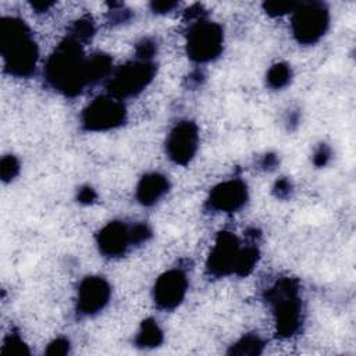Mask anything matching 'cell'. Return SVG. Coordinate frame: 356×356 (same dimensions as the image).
Returning a JSON list of instances; mask_svg holds the SVG:
<instances>
[{"label": "cell", "mask_w": 356, "mask_h": 356, "mask_svg": "<svg viewBox=\"0 0 356 356\" xmlns=\"http://www.w3.org/2000/svg\"><path fill=\"white\" fill-rule=\"evenodd\" d=\"M165 185H167L165 181L159 175L146 177L142 181V185L139 188L142 202L147 203V202H153L154 199H157L165 191Z\"/></svg>", "instance_id": "10"}, {"label": "cell", "mask_w": 356, "mask_h": 356, "mask_svg": "<svg viewBox=\"0 0 356 356\" xmlns=\"http://www.w3.org/2000/svg\"><path fill=\"white\" fill-rule=\"evenodd\" d=\"M107 286L102 280H88L81 291V306L89 313L102 307L107 298Z\"/></svg>", "instance_id": "6"}, {"label": "cell", "mask_w": 356, "mask_h": 356, "mask_svg": "<svg viewBox=\"0 0 356 356\" xmlns=\"http://www.w3.org/2000/svg\"><path fill=\"white\" fill-rule=\"evenodd\" d=\"M127 243V231L121 225H110L102 235V246L108 253H117Z\"/></svg>", "instance_id": "9"}, {"label": "cell", "mask_w": 356, "mask_h": 356, "mask_svg": "<svg viewBox=\"0 0 356 356\" xmlns=\"http://www.w3.org/2000/svg\"><path fill=\"white\" fill-rule=\"evenodd\" d=\"M268 79L275 85V86H281L288 81V70L282 65H275L268 75Z\"/></svg>", "instance_id": "11"}, {"label": "cell", "mask_w": 356, "mask_h": 356, "mask_svg": "<svg viewBox=\"0 0 356 356\" xmlns=\"http://www.w3.org/2000/svg\"><path fill=\"white\" fill-rule=\"evenodd\" d=\"M245 197V191L235 182L227 184L216 191L213 202L218 209H235L238 207Z\"/></svg>", "instance_id": "7"}, {"label": "cell", "mask_w": 356, "mask_h": 356, "mask_svg": "<svg viewBox=\"0 0 356 356\" xmlns=\"http://www.w3.org/2000/svg\"><path fill=\"white\" fill-rule=\"evenodd\" d=\"M220 32L213 25L197 26L192 35L191 47L193 57L199 60L210 58L220 46Z\"/></svg>", "instance_id": "1"}, {"label": "cell", "mask_w": 356, "mask_h": 356, "mask_svg": "<svg viewBox=\"0 0 356 356\" xmlns=\"http://www.w3.org/2000/svg\"><path fill=\"white\" fill-rule=\"evenodd\" d=\"M184 291H185L184 277L177 271L170 273L164 278H161L157 284L159 302L165 307L174 306L181 300Z\"/></svg>", "instance_id": "5"}, {"label": "cell", "mask_w": 356, "mask_h": 356, "mask_svg": "<svg viewBox=\"0 0 356 356\" xmlns=\"http://www.w3.org/2000/svg\"><path fill=\"white\" fill-rule=\"evenodd\" d=\"M296 33L305 40H314L324 31L325 17L323 10L307 8L303 13H299L295 19Z\"/></svg>", "instance_id": "4"}, {"label": "cell", "mask_w": 356, "mask_h": 356, "mask_svg": "<svg viewBox=\"0 0 356 356\" xmlns=\"http://www.w3.org/2000/svg\"><path fill=\"white\" fill-rule=\"evenodd\" d=\"M86 124L89 127H110L118 122L122 117V107L113 103V102H106L104 99H99L95 104L90 106L86 111Z\"/></svg>", "instance_id": "2"}, {"label": "cell", "mask_w": 356, "mask_h": 356, "mask_svg": "<svg viewBox=\"0 0 356 356\" xmlns=\"http://www.w3.org/2000/svg\"><path fill=\"white\" fill-rule=\"evenodd\" d=\"M196 134L191 124L179 125L170 139V152L177 161L188 160L195 149Z\"/></svg>", "instance_id": "3"}, {"label": "cell", "mask_w": 356, "mask_h": 356, "mask_svg": "<svg viewBox=\"0 0 356 356\" xmlns=\"http://www.w3.org/2000/svg\"><path fill=\"white\" fill-rule=\"evenodd\" d=\"M149 76L146 65H135L128 70H124L121 75L117 76L115 85L121 88V92L134 90V88H138L145 83L146 78Z\"/></svg>", "instance_id": "8"}]
</instances>
